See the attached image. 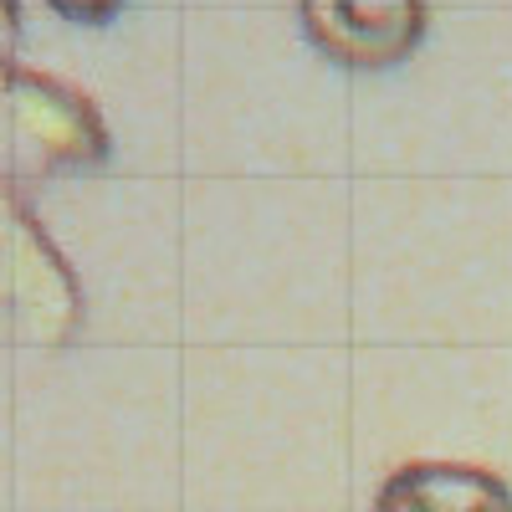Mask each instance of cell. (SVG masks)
Instances as JSON below:
<instances>
[{"mask_svg":"<svg viewBox=\"0 0 512 512\" xmlns=\"http://www.w3.org/2000/svg\"><path fill=\"white\" fill-rule=\"evenodd\" d=\"M313 47L344 67H395L425 36V0H297Z\"/></svg>","mask_w":512,"mask_h":512,"instance_id":"obj_2","label":"cell"},{"mask_svg":"<svg viewBox=\"0 0 512 512\" xmlns=\"http://www.w3.org/2000/svg\"><path fill=\"white\" fill-rule=\"evenodd\" d=\"M374 512H512V487L466 461H405L384 477Z\"/></svg>","mask_w":512,"mask_h":512,"instance_id":"obj_3","label":"cell"},{"mask_svg":"<svg viewBox=\"0 0 512 512\" xmlns=\"http://www.w3.org/2000/svg\"><path fill=\"white\" fill-rule=\"evenodd\" d=\"M47 6L62 11L67 21H88V26H93V21H108L123 0H47Z\"/></svg>","mask_w":512,"mask_h":512,"instance_id":"obj_4","label":"cell"},{"mask_svg":"<svg viewBox=\"0 0 512 512\" xmlns=\"http://www.w3.org/2000/svg\"><path fill=\"white\" fill-rule=\"evenodd\" d=\"M6 103L16 149L36 169H93L108 159V128L98 108L67 82L31 67H6Z\"/></svg>","mask_w":512,"mask_h":512,"instance_id":"obj_1","label":"cell"}]
</instances>
